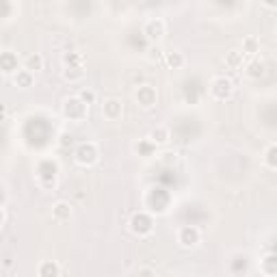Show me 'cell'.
<instances>
[{"label":"cell","mask_w":277,"mask_h":277,"mask_svg":"<svg viewBox=\"0 0 277 277\" xmlns=\"http://www.w3.org/2000/svg\"><path fill=\"white\" fill-rule=\"evenodd\" d=\"M152 227H154V223H152V216H148L145 213L134 215V216H132V221H130V230H132L134 234H139V236L150 234Z\"/></svg>","instance_id":"obj_1"},{"label":"cell","mask_w":277,"mask_h":277,"mask_svg":"<svg viewBox=\"0 0 277 277\" xmlns=\"http://www.w3.org/2000/svg\"><path fill=\"white\" fill-rule=\"evenodd\" d=\"M76 160L80 162V165H93L97 160V150L93 143H85L80 145L78 150H76Z\"/></svg>","instance_id":"obj_2"},{"label":"cell","mask_w":277,"mask_h":277,"mask_svg":"<svg viewBox=\"0 0 277 277\" xmlns=\"http://www.w3.org/2000/svg\"><path fill=\"white\" fill-rule=\"evenodd\" d=\"M85 108H87V104L80 97H69V100L65 102V115L72 117V119H83Z\"/></svg>","instance_id":"obj_3"},{"label":"cell","mask_w":277,"mask_h":277,"mask_svg":"<svg viewBox=\"0 0 277 277\" xmlns=\"http://www.w3.org/2000/svg\"><path fill=\"white\" fill-rule=\"evenodd\" d=\"M178 241H180L182 247H195L199 243V230L193 225H186L180 230V236H178Z\"/></svg>","instance_id":"obj_4"},{"label":"cell","mask_w":277,"mask_h":277,"mask_svg":"<svg viewBox=\"0 0 277 277\" xmlns=\"http://www.w3.org/2000/svg\"><path fill=\"white\" fill-rule=\"evenodd\" d=\"M210 91H213V95L216 100H225V97H230V93H232V83L225 78H215Z\"/></svg>","instance_id":"obj_5"},{"label":"cell","mask_w":277,"mask_h":277,"mask_svg":"<svg viewBox=\"0 0 277 277\" xmlns=\"http://www.w3.org/2000/svg\"><path fill=\"white\" fill-rule=\"evenodd\" d=\"M137 100H139V104L143 106V108H152V106L156 104V91L152 89L150 85L139 87V91H137Z\"/></svg>","instance_id":"obj_6"},{"label":"cell","mask_w":277,"mask_h":277,"mask_svg":"<svg viewBox=\"0 0 277 277\" xmlns=\"http://www.w3.org/2000/svg\"><path fill=\"white\" fill-rule=\"evenodd\" d=\"M145 35H148L152 41H158L160 37L165 35V22H162V20L148 22V26H145Z\"/></svg>","instance_id":"obj_7"},{"label":"cell","mask_w":277,"mask_h":277,"mask_svg":"<svg viewBox=\"0 0 277 277\" xmlns=\"http://www.w3.org/2000/svg\"><path fill=\"white\" fill-rule=\"evenodd\" d=\"M104 115L108 117V119H119L122 117V102L119 100H108L106 104H104Z\"/></svg>","instance_id":"obj_8"},{"label":"cell","mask_w":277,"mask_h":277,"mask_svg":"<svg viewBox=\"0 0 277 277\" xmlns=\"http://www.w3.org/2000/svg\"><path fill=\"white\" fill-rule=\"evenodd\" d=\"M52 215H54V219H59V221H67L69 216H72V208H69V204L59 202L52 208Z\"/></svg>","instance_id":"obj_9"},{"label":"cell","mask_w":277,"mask_h":277,"mask_svg":"<svg viewBox=\"0 0 277 277\" xmlns=\"http://www.w3.org/2000/svg\"><path fill=\"white\" fill-rule=\"evenodd\" d=\"M0 69L2 72H15L18 69V63H15V57L11 52L0 54Z\"/></svg>","instance_id":"obj_10"},{"label":"cell","mask_w":277,"mask_h":277,"mask_svg":"<svg viewBox=\"0 0 277 277\" xmlns=\"http://www.w3.org/2000/svg\"><path fill=\"white\" fill-rule=\"evenodd\" d=\"M262 273L269 275V277L277 275V258L273 256V253H269V256L262 260Z\"/></svg>","instance_id":"obj_11"},{"label":"cell","mask_w":277,"mask_h":277,"mask_svg":"<svg viewBox=\"0 0 277 277\" xmlns=\"http://www.w3.org/2000/svg\"><path fill=\"white\" fill-rule=\"evenodd\" d=\"M15 85L22 87V89L31 87L32 85V72H29V69H20V72L15 74Z\"/></svg>","instance_id":"obj_12"},{"label":"cell","mask_w":277,"mask_h":277,"mask_svg":"<svg viewBox=\"0 0 277 277\" xmlns=\"http://www.w3.org/2000/svg\"><path fill=\"white\" fill-rule=\"evenodd\" d=\"M37 273H39L41 277H57V275H59V267L52 262V260H48V262H43V264H41Z\"/></svg>","instance_id":"obj_13"},{"label":"cell","mask_w":277,"mask_h":277,"mask_svg":"<svg viewBox=\"0 0 277 277\" xmlns=\"http://www.w3.org/2000/svg\"><path fill=\"white\" fill-rule=\"evenodd\" d=\"M41 65H43V59L39 54H31V57L26 59V69H29V72H37V69H41Z\"/></svg>","instance_id":"obj_14"},{"label":"cell","mask_w":277,"mask_h":277,"mask_svg":"<svg viewBox=\"0 0 277 277\" xmlns=\"http://www.w3.org/2000/svg\"><path fill=\"white\" fill-rule=\"evenodd\" d=\"M150 139H152V143H167L169 132H167L165 128H158V130H154V132L150 134Z\"/></svg>","instance_id":"obj_15"},{"label":"cell","mask_w":277,"mask_h":277,"mask_svg":"<svg viewBox=\"0 0 277 277\" xmlns=\"http://www.w3.org/2000/svg\"><path fill=\"white\" fill-rule=\"evenodd\" d=\"M227 63H230V67H241V65H243V54L236 52V50H232L230 54H227Z\"/></svg>","instance_id":"obj_16"},{"label":"cell","mask_w":277,"mask_h":277,"mask_svg":"<svg viewBox=\"0 0 277 277\" xmlns=\"http://www.w3.org/2000/svg\"><path fill=\"white\" fill-rule=\"evenodd\" d=\"M167 63H169L171 67H180V65L184 63V59H182L180 52H171V54H167Z\"/></svg>","instance_id":"obj_17"},{"label":"cell","mask_w":277,"mask_h":277,"mask_svg":"<svg viewBox=\"0 0 277 277\" xmlns=\"http://www.w3.org/2000/svg\"><path fill=\"white\" fill-rule=\"evenodd\" d=\"M258 46H260V43H258V39H253V37H247V39H245V52L247 54H256Z\"/></svg>","instance_id":"obj_18"},{"label":"cell","mask_w":277,"mask_h":277,"mask_svg":"<svg viewBox=\"0 0 277 277\" xmlns=\"http://www.w3.org/2000/svg\"><path fill=\"white\" fill-rule=\"evenodd\" d=\"M80 61H83V57H80V54H76V52L65 54V63H69V65H76V67H80Z\"/></svg>","instance_id":"obj_19"},{"label":"cell","mask_w":277,"mask_h":277,"mask_svg":"<svg viewBox=\"0 0 277 277\" xmlns=\"http://www.w3.org/2000/svg\"><path fill=\"white\" fill-rule=\"evenodd\" d=\"M262 74H264V63H253L249 76H253V78H256V76H262Z\"/></svg>","instance_id":"obj_20"},{"label":"cell","mask_w":277,"mask_h":277,"mask_svg":"<svg viewBox=\"0 0 277 277\" xmlns=\"http://www.w3.org/2000/svg\"><path fill=\"white\" fill-rule=\"evenodd\" d=\"M267 160H269V167H271V169H275V165H277V162H275V145H271V148H269Z\"/></svg>","instance_id":"obj_21"},{"label":"cell","mask_w":277,"mask_h":277,"mask_svg":"<svg viewBox=\"0 0 277 277\" xmlns=\"http://www.w3.org/2000/svg\"><path fill=\"white\" fill-rule=\"evenodd\" d=\"M80 100H83L85 104H91V102L95 100V93L93 91H83V93H80Z\"/></svg>","instance_id":"obj_22"},{"label":"cell","mask_w":277,"mask_h":277,"mask_svg":"<svg viewBox=\"0 0 277 277\" xmlns=\"http://www.w3.org/2000/svg\"><path fill=\"white\" fill-rule=\"evenodd\" d=\"M139 273H141V275H152V271H150V269H141Z\"/></svg>","instance_id":"obj_23"},{"label":"cell","mask_w":277,"mask_h":277,"mask_svg":"<svg viewBox=\"0 0 277 277\" xmlns=\"http://www.w3.org/2000/svg\"><path fill=\"white\" fill-rule=\"evenodd\" d=\"M264 2H267V7H271V9L275 7V0H264Z\"/></svg>","instance_id":"obj_24"},{"label":"cell","mask_w":277,"mask_h":277,"mask_svg":"<svg viewBox=\"0 0 277 277\" xmlns=\"http://www.w3.org/2000/svg\"><path fill=\"white\" fill-rule=\"evenodd\" d=\"M2 219H4V215H2V210H0V223H2Z\"/></svg>","instance_id":"obj_25"},{"label":"cell","mask_w":277,"mask_h":277,"mask_svg":"<svg viewBox=\"0 0 277 277\" xmlns=\"http://www.w3.org/2000/svg\"><path fill=\"white\" fill-rule=\"evenodd\" d=\"M2 115H4V108H2V106H0V117H2Z\"/></svg>","instance_id":"obj_26"}]
</instances>
